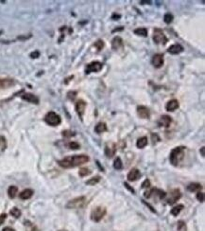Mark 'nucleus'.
<instances>
[{"label":"nucleus","instance_id":"obj_46","mask_svg":"<svg viewBox=\"0 0 205 231\" xmlns=\"http://www.w3.org/2000/svg\"><path fill=\"white\" fill-rule=\"evenodd\" d=\"M140 4H151V1H140Z\"/></svg>","mask_w":205,"mask_h":231},{"label":"nucleus","instance_id":"obj_7","mask_svg":"<svg viewBox=\"0 0 205 231\" xmlns=\"http://www.w3.org/2000/svg\"><path fill=\"white\" fill-rule=\"evenodd\" d=\"M102 68H103V65H102V63H100V62L98 61H94L92 62V63L88 64L87 66H86V69H85V73L86 74H90V73H96V72H99L102 70Z\"/></svg>","mask_w":205,"mask_h":231},{"label":"nucleus","instance_id":"obj_13","mask_svg":"<svg viewBox=\"0 0 205 231\" xmlns=\"http://www.w3.org/2000/svg\"><path fill=\"white\" fill-rule=\"evenodd\" d=\"M15 84V81L11 78H0V89L12 87Z\"/></svg>","mask_w":205,"mask_h":231},{"label":"nucleus","instance_id":"obj_18","mask_svg":"<svg viewBox=\"0 0 205 231\" xmlns=\"http://www.w3.org/2000/svg\"><path fill=\"white\" fill-rule=\"evenodd\" d=\"M123 47V40L119 36H115L112 40V49L114 50H118L120 48Z\"/></svg>","mask_w":205,"mask_h":231},{"label":"nucleus","instance_id":"obj_24","mask_svg":"<svg viewBox=\"0 0 205 231\" xmlns=\"http://www.w3.org/2000/svg\"><path fill=\"white\" fill-rule=\"evenodd\" d=\"M101 180V177L99 175H97L94 177H92V178H90L89 180H87L85 182L86 185H89V186H94V185H97L98 183H99Z\"/></svg>","mask_w":205,"mask_h":231},{"label":"nucleus","instance_id":"obj_25","mask_svg":"<svg viewBox=\"0 0 205 231\" xmlns=\"http://www.w3.org/2000/svg\"><path fill=\"white\" fill-rule=\"evenodd\" d=\"M134 32L136 35L142 36V37H147V33H148L147 29L146 28H143V27L134 29V32Z\"/></svg>","mask_w":205,"mask_h":231},{"label":"nucleus","instance_id":"obj_32","mask_svg":"<svg viewBox=\"0 0 205 231\" xmlns=\"http://www.w3.org/2000/svg\"><path fill=\"white\" fill-rule=\"evenodd\" d=\"M177 228L178 231H187V227H186V224L184 221H179L177 224Z\"/></svg>","mask_w":205,"mask_h":231},{"label":"nucleus","instance_id":"obj_39","mask_svg":"<svg viewBox=\"0 0 205 231\" xmlns=\"http://www.w3.org/2000/svg\"><path fill=\"white\" fill-rule=\"evenodd\" d=\"M29 56L32 59H37V58H39V56H40V52H39V50H34L33 52L30 53Z\"/></svg>","mask_w":205,"mask_h":231},{"label":"nucleus","instance_id":"obj_34","mask_svg":"<svg viewBox=\"0 0 205 231\" xmlns=\"http://www.w3.org/2000/svg\"><path fill=\"white\" fill-rule=\"evenodd\" d=\"M7 148V141L3 136H0V150L4 151Z\"/></svg>","mask_w":205,"mask_h":231},{"label":"nucleus","instance_id":"obj_29","mask_svg":"<svg viewBox=\"0 0 205 231\" xmlns=\"http://www.w3.org/2000/svg\"><path fill=\"white\" fill-rule=\"evenodd\" d=\"M10 213H11L12 216L14 217V218H19L21 216V214H22L21 210L19 209H17V207H12V209H11V211H10Z\"/></svg>","mask_w":205,"mask_h":231},{"label":"nucleus","instance_id":"obj_21","mask_svg":"<svg viewBox=\"0 0 205 231\" xmlns=\"http://www.w3.org/2000/svg\"><path fill=\"white\" fill-rule=\"evenodd\" d=\"M107 130H108L107 125L104 122H99L97 124V126L94 127V132L97 134H102L104 132H107Z\"/></svg>","mask_w":205,"mask_h":231},{"label":"nucleus","instance_id":"obj_30","mask_svg":"<svg viewBox=\"0 0 205 231\" xmlns=\"http://www.w3.org/2000/svg\"><path fill=\"white\" fill-rule=\"evenodd\" d=\"M94 47L98 49V51H100V50H102V49L105 47V43H104L103 40H100L99 39V40H98L96 43L94 44Z\"/></svg>","mask_w":205,"mask_h":231},{"label":"nucleus","instance_id":"obj_41","mask_svg":"<svg viewBox=\"0 0 205 231\" xmlns=\"http://www.w3.org/2000/svg\"><path fill=\"white\" fill-rule=\"evenodd\" d=\"M124 186H125V188H126V189H128L131 192L132 194H134V193H135V190L133 189L132 188H131V186H130V185H129L128 183H124Z\"/></svg>","mask_w":205,"mask_h":231},{"label":"nucleus","instance_id":"obj_23","mask_svg":"<svg viewBox=\"0 0 205 231\" xmlns=\"http://www.w3.org/2000/svg\"><path fill=\"white\" fill-rule=\"evenodd\" d=\"M115 153V145L114 144L112 147L111 146H106L105 148V155L107 156V157H113Z\"/></svg>","mask_w":205,"mask_h":231},{"label":"nucleus","instance_id":"obj_16","mask_svg":"<svg viewBox=\"0 0 205 231\" xmlns=\"http://www.w3.org/2000/svg\"><path fill=\"white\" fill-rule=\"evenodd\" d=\"M140 176H141V172H140V171L138 170V169H136V168H133V169H131V170L130 171V172L128 173V180L129 181H136L137 179H139L140 178Z\"/></svg>","mask_w":205,"mask_h":231},{"label":"nucleus","instance_id":"obj_10","mask_svg":"<svg viewBox=\"0 0 205 231\" xmlns=\"http://www.w3.org/2000/svg\"><path fill=\"white\" fill-rule=\"evenodd\" d=\"M136 112H137V115L141 119H149V117H150V112H149V109L146 106H143V105L137 106Z\"/></svg>","mask_w":205,"mask_h":231},{"label":"nucleus","instance_id":"obj_1","mask_svg":"<svg viewBox=\"0 0 205 231\" xmlns=\"http://www.w3.org/2000/svg\"><path fill=\"white\" fill-rule=\"evenodd\" d=\"M89 161V156L85 155H76V156H66L64 159L58 161V164L64 169L75 168L78 166H81L82 164L87 163Z\"/></svg>","mask_w":205,"mask_h":231},{"label":"nucleus","instance_id":"obj_27","mask_svg":"<svg viewBox=\"0 0 205 231\" xmlns=\"http://www.w3.org/2000/svg\"><path fill=\"white\" fill-rule=\"evenodd\" d=\"M184 205H178V206H174L171 209V214L173 215V216H178V215L180 213V211L184 209Z\"/></svg>","mask_w":205,"mask_h":231},{"label":"nucleus","instance_id":"obj_12","mask_svg":"<svg viewBox=\"0 0 205 231\" xmlns=\"http://www.w3.org/2000/svg\"><path fill=\"white\" fill-rule=\"evenodd\" d=\"M151 64L156 68L162 67L164 65V55L161 53H157V54L153 55L151 59Z\"/></svg>","mask_w":205,"mask_h":231},{"label":"nucleus","instance_id":"obj_20","mask_svg":"<svg viewBox=\"0 0 205 231\" xmlns=\"http://www.w3.org/2000/svg\"><path fill=\"white\" fill-rule=\"evenodd\" d=\"M202 189V186L199 183H191L187 186V190L190 192H199Z\"/></svg>","mask_w":205,"mask_h":231},{"label":"nucleus","instance_id":"obj_44","mask_svg":"<svg viewBox=\"0 0 205 231\" xmlns=\"http://www.w3.org/2000/svg\"><path fill=\"white\" fill-rule=\"evenodd\" d=\"M2 231H15V230L12 227H5V228H3Z\"/></svg>","mask_w":205,"mask_h":231},{"label":"nucleus","instance_id":"obj_33","mask_svg":"<svg viewBox=\"0 0 205 231\" xmlns=\"http://www.w3.org/2000/svg\"><path fill=\"white\" fill-rule=\"evenodd\" d=\"M91 172H92L89 170V169H87V168H81V170H80V172H78V174H80L81 177H84V176H87V175L91 174Z\"/></svg>","mask_w":205,"mask_h":231},{"label":"nucleus","instance_id":"obj_14","mask_svg":"<svg viewBox=\"0 0 205 231\" xmlns=\"http://www.w3.org/2000/svg\"><path fill=\"white\" fill-rule=\"evenodd\" d=\"M171 122H172V118L169 117V116H167V115H164V116H162L161 119H159L158 125H159L160 127H165V128H167V127L170 126Z\"/></svg>","mask_w":205,"mask_h":231},{"label":"nucleus","instance_id":"obj_47","mask_svg":"<svg viewBox=\"0 0 205 231\" xmlns=\"http://www.w3.org/2000/svg\"><path fill=\"white\" fill-rule=\"evenodd\" d=\"M200 152H201V156L204 157V156H205V155H204V147H202V148L200 149Z\"/></svg>","mask_w":205,"mask_h":231},{"label":"nucleus","instance_id":"obj_5","mask_svg":"<svg viewBox=\"0 0 205 231\" xmlns=\"http://www.w3.org/2000/svg\"><path fill=\"white\" fill-rule=\"evenodd\" d=\"M106 212H107V210L104 206H97L96 209H94L91 211L90 218L94 222H99L103 219Z\"/></svg>","mask_w":205,"mask_h":231},{"label":"nucleus","instance_id":"obj_22","mask_svg":"<svg viewBox=\"0 0 205 231\" xmlns=\"http://www.w3.org/2000/svg\"><path fill=\"white\" fill-rule=\"evenodd\" d=\"M147 145V136H142L138 138L136 141V147L139 149H143Z\"/></svg>","mask_w":205,"mask_h":231},{"label":"nucleus","instance_id":"obj_4","mask_svg":"<svg viewBox=\"0 0 205 231\" xmlns=\"http://www.w3.org/2000/svg\"><path fill=\"white\" fill-rule=\"evenodd\" d=\"M45 121L46 122V124L50 126H58L61 124V119L57 113L50 111L45 116Z\"/></svg>","mask_w":205,"mask_h":231},{"label":"nucleus","instance_id":"obj_15","mask_svg":"<svg viewBox=\"0 0 205 231\" xmlns=\"http://www.w3.org/2000/svg\"><path fill=\"white\" fill-rule=\"evenodd\" d=\"M167 51H168V53H170V54H172V55H177V54H180V52L184 51V47L180 44H174V45H172L171 47L168 48Z\"/></svg>","mask_w":205,"mask_h":231},{"label":"nucleus","instance_id":"obj_37","mask_svg":"<svg viewBox=\"0 0 205 231\" xmlns=\"http://www.w3.org/2000/svg\"><path fill=\"white\" fill-rule=\"evenodd\" d=\"M78 95V92L77 91H69L67 93V98L70 99V101H74V99H76Z\"/></svg>","mask_w":205,"mask_h":231},{"label":"nucleus","instance_id":"obj_6","mask_svg":"<svg viewBox=\"0 0 205 231\" xmlns=\"http://www.w3.org/2000/svg\"><path fill=\"white\" fill-rule=\"evenodd\" d=\"M152 39L154 41L155 44H163V45H165L167 43L168 39L167 37L165 36V34L164 33V32L159 28H155L153 29V37Z\"/></svg>","mask_w":205,"mask_h":231},{"label":"nucleus","instance_id":"obj_11","mask_svg":"<svg viewBox=\"0 0 205 231\" xmlns=\"http://www.w3.org/2000/svg\"><path fill=\"white\" fill-rule=\"evenodd\" d=\"M21 99H24V101H26L28 102H30V103H33V104H39V102H40V99H39V98L37 96H35L34 94H31V93H24L21 95Z\"/></svg>","mask_w":205,"mask_h":231},{"label":"nucleus","instance_id":"obj_2","mask_svg":"<svg viewBox=\"0 0 205 231\" xmlns=\"http://www.w3.org/2000/svg\"><path fill=\"white\" fill-rule=\"evenodd\" d=\"M184 149L185 148L183 147V146H180V147H176L171 151L170 156H169V160H170V163L173 166H178L180 161L184 159Z\"/></svg>","mask_w":205,"mask_h":231},{"label":"nucleus","instance_id":"obj_38","mask_svg":"<svg viewBox=\"0 0 205 231\" xmlns=\"http://www.w3.org/2000/svg\"><path fill=\"white\" fill-rule=\"evenodd\" d=\"M196 198H197V200H198V201H200V203H203V202H204V193H203V192L199 191L198 193H197V195H196Z\"/></svg>","mask_w":205,"mask_h":231},{"label":"nucleus","instance_id":"obj_45","mask_svg":"<svg viewBox=\"0 0 205 231\" xmlns=\"http://www.w3.org/2000/svg\"><path fill=\"white\" fill-rule=\"evenodd\" d=\"M119 30H123V27H119V28H115L113 30V32H119Z\"/></svg>","mask_w":205,"mask_h":231},{"label":"nucleus","instance_id":"obj_26","mask_svg":"<svg viewBox=\"0 0 205 231\" xmlns=\"http://www.w3.org/2000/svg\"><path fill=\"white\" fill-rule=\"evenodd\" d=\"M17 192H18V188H17V187L11 186V187L9 188V189H8V195H9L10 198L13 199L15 196H16Z\"/></svg>","mask_w":205,"mask_h":231},{"label":"nucleus","instance_id":"obj_31","mask_svg":"<svg viewBox=\"0 0 205 231\" xmlns=\"http://www.w3.org/2000/svg\"><path fill=\"white\" fill-rule=\"evenodd\" d=\"M173 19H174V16H173L170 12L165 13L164 16V21L165 24H170V23H172Z\"/></svg>","mask_w":205,"mask_h":231},{"label":"nucleus","instance_id":"obj_36","mask_svg":"<svg viewBox=\"0 0 205 231\" xmlns=\"http://www.w3.org/2000/svg\"><path fill=\"white\" fill-rule=\"evenodd\" d=\"M62 136H64V137H72V136H76V133L73 132V131H71V130H65V131L62 132Z\"/></svg>","mask_w":205,"mask_h":231},{"label":"nucleus","instance_id":"obj_17","mask_svg":"<svg viewBox=\"0 0 205 231\" xmlns=\"http://www.w3.org/2000/svg\"><path fill=\"white\" fill-rule=\"evenodd\" d=\"M179 102L177 99H171V101L167 102V103L165 104V110L167 112H174L176 109L179 108Z\"/></svg>","mask_w":205,"mask_h":231},{"label":"nucleus","instance_id":"obj_3","mask_svg":"<svg viewBox=\"0 0 205 231\" xmlns=\"http://www.w3.org/2000/svg\"><path fill=\"white\" fill-rule=\"evenodd\" d=\"M87 204V199L85 196L77 197L69 201L66 205V209H82Z\"/></svg>","mask_w":205,"mask_h":231},{"label":"nucleus","instance_id":"obj_19","mask_svg":"<svg viewBox=\"0 0 205 231\" xmlns=\"http://www.w3.org/2000/svg\"><path fill=\"white\" fill-rule=\"evenodd\" d=\"M33 190L32 189H24L21 193L19 194V197H20V199H22V200H28V199H29V198H31L32 197V195H33Z\"/></svg>","mask_w":205,"mask_h":231},{"label":"nucleus","instance_id":"obj_42","mask_svg":"<svg viewBox=\"0 0 205 231\" xmlns=\"http://www.w3.org/2000/svg\"><path fill=\"white\" fill-rule=\"evenodd\" d=\"M6 218H7V214L6 213H2L1 215H0V226H1L3 223L5 222Z\"/></svg>","mask_w":205,"mask_h":231},{"label":"nucleus","instance_id":"obj_9","mask_svg":"<svg viewBox=\"0 0 205 231\" xmlns=\"http://www.w3.org/2000/svg\"><path fill=\"white\" fill-rule=\"evenodd\" d=\"M180 197H182V192L180 191V189H173V190L171 191L169 198L167 200V204H168V205H173V204H175V203L178 201V200H180Z\"/></svg>","mask_w":205,"mask_h":231},{"label":"nucleus","instance_id":"obj_40","mask_svg":"<svg viewBox=\"0 0 205 231\" xmlns=\"http://www.w3.org/2000/svg\"><path fill=\"white\" fill-rule=\"evenodd\" d=\"M150 187V181H149L148 179H146L143 184H142V188L143 189H147V188H149Z\"/></svg>","mask_w":205,"mask_h":231},{"label":"nucleus","instance_id":"obj_35","mask_svg":"<svg viewBox=\"0 0 205 231\" xmlns=\"http://www.w3.org/2000/svg\"><path fill=\"white\" fill-rule=\"evenodd\" d=\"M68 147L71 149V150H78L80 149V144H78V142H76V141H71L69 144H68Z\"/></svg>","mask_w":205,"mask_h":231},{"label":"nucleus","instance_id":"obj_8","mask_svg":"<svg viewBox=\"0 0 205 231\" xmlns=\"http://www.w3.org/2000/svg\"><path fill=\"white\" fill-rule=\"evenodd\" d=\"M86 106H87V103H86V102L83 101V99H78V101L76 102V105H75L76 111H77L78 117H80V119L81 120H82V117H83V114H84Z\"/></svg>","mask_w":205,"mask_h":231},{"label":"nucleus","instance_id":"obj_28","mask_svg":"<svg viewBox=\"0 0 205 231\" xmlns=\"http://www.w3.org/2000/svg\"><path fill=\"white\" fill-rule=\"evenodd\" d=\"M114 168L115 169V170H117V171L122 170V168H123V162H122V160H121L120 157H116V158L114 159Z\"/></svg>","mask_w":205,"mask_h":231},{"label":"nucleus","instance_id":"obj_43","mask_svg":"<svg viewBox=\"0 0 205 231\" xmlns=\"http://www.w3.org/2000/svg\"><path fill=\"white\" fill-rule=\"evenodd\" d=\"M120 17H121V15L116 14V13H114L113 16H112V19H113V20H117V19H119Z\"/></svg>","mask_w":205,"mask_h":231}]
</instances>
